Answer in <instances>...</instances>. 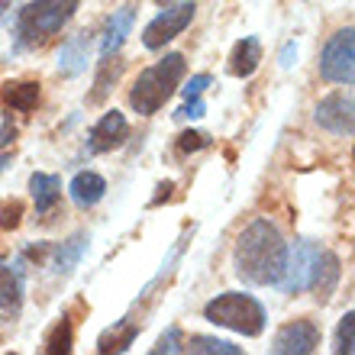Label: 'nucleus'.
<instances>
[{
    "mask_svg": "<svg viewBox=\"0 0 355 355\" xmlns=\"http://www.w3.org/2000/svg\"><path fill=\"white\" fill-rule=\"evenodd\" d=\"M288 265V243L278 233V226L259 216L245 226L236 239L233 268L236 278H243L252 288H278Z\"/></svg>",
    "mask_w": 355,
    "mask_h": 355,
    "instance_id": "nucleus-1",
    "label": "nucleus"
},
{
    "mask_svg": "<svg viewBox=\"0 0 355 355\" xmlns=\"http://www.w3.org/2000/svg\"><path fill=\"white\" fill-rule=\"evenodd\" d=\"M78 7L81 0H29L13 19V49L17 52L42 49L49 39L68 26Z\"/></svg>",
    "mask_w": 355,
    "mask_h": 355,
    "instance_id": "nucleus-2",
    "label": "nucleus"
},
{
    "mask_svg": "<svg viewBox=\"0 0 355 355\" xmlns=\"http://www.w3.org/2000/svg\"><path fill=\"white\" fill-rule=\"evenodd\" d=\"M184 75H187L184 55H181V52H168V55L159 58L155 65L139 71V78H136V85H132V91H130V107L139 113V116L159 113L178 94Z\"/></svg>",
    "mask_w": 355,
    "mask_h": 355,
    "instance_id": "nucleus-3",
    "label": "nucleus"
},
{
    "mask_svg": "<svg viewBox=\"0 0 355 355\" xmlns=\"http://www.w3.org/2000/svg\"><path fill=\"white\" fill-rule=\"evenodd\" d=\"M204 320L214 323V327L233 329L239 336H262L265 323H268V310L259 297L252 294H243V291H226V294H216L210 304L204 307Z\"/></svg>",
    "mask_w": 355,
    "mask_h": 355,
    "instance_id": "nucleus-4",
    "label": "nucleus"
},
{
    "mask_svg": "<svg viewBox=\"0 0 355 355\" xmlns=\"http://www.w3.org/2000/svg\"><path fill=\"white\" fill-rule=\"evenodd\" d=\"M320 75L329 85L352 87L355 81V29H336L320 52Z\"/></svg>",
    "mask_w": 355,
    "mask_h": 355,
    "instance_id": "nucleus-5",
    "label": "nucleus"
},
{
    "mask_svg": "<svg viewBox=\"0 0 355 355\" xmlns=\"http://www.w3.org/2000/svg\"><path fill=\"white\" fill-rule=\"evenodd\" d=\"M194 13H197V3H194V0L165 3V10H162L159 17L152 19L149 26L142 29V46L149 49V52H159V49H165L171 39H178L187 26H191Z\"/></svg>",
    "mask_w": 355,
    "mask_h": 355,
    "instance_id": "nucleus-6",
    "label": "nucleus"
},
{
    "mask_svg": "<svg viewBox=\"0 0 355 355\" xmlns=\"http://www.w3.org/2000/svg\"><path fill=\"white\" fill-rule=\"evenodd\" d=\"M320 252H323V245L313 243V239H297L294 245H288V265H284V278L278 281V288L284 294L310 291L313 271L320 265Z\"/></svg>",
    "mask_w": 355,
    "mask_h": 355,
    "instance_id": "nucleus-7",
    "label": "nucleus"
},
{
    "mask_svg": "<svg viewBox=\"0 0 355 355\" xmlns=\"http://www.w3.org/2000/svg\"><path fill=\"white\" fill-rule=\"evenodd\" d=\"M317 346H320V327L307 317L284 323L271 339V352L275 355H310L317 352Z\"/></svg>",
    "mask_w": 355,
    "mask_h": 355,
    "instance_id": "nucleus-8",
    "label": "nucleus"
},
{
    "mask_svg": "<svg viewBox=\"0 0 355 355\" xmlns=\"http://www.w3.org/2000/svg\"><path fill=\"white\" fill-rule=\"evenodd\" d=\"M313 120H317V126L333 132V136H346L349 139V136H352V94L349 91L327 94V97L317 103Z\"/></svg>",
    "mask_w": 355,
    "mask_h": 355,
    "instance_id": "nucleus-9",
    "label": "nucleus"
},
{
    "mask_svg": "<svg viewBox=\"0 0 355 355\" xmlns=\"http://www.w3.org/2000/svg\"><path fill=\"white\" fill-rule=\"evenodd\" d=\"M130 139V123L120 110H107L101 120L87 132V152L91 155H107V152L120 149L123 142Z\"/></svg>",
    "mask_w": 355,
    "mask_h": 355,
    "instance_id": "nucleus-10",
    "label": "nucleus"
},
{
    "mask_svg": "<svg viewBox=\"0 0 355 355\" xmlns=\"http://www.w3.org/2000/svg\"><path fill=\"white\" fill-rule=\"evenodd\" d=\"M26 300V284H23V268L0 262V323H13L23 313Z\"/></svg>",
    "mask_w": 355,
    "mask_h": 355,
    "instance_id": "nucleus-11",
    "label": "nucleus"
},
{
    "mask_svg": "<svg viewBox=\"0 0 355 355\" xmlns=\"http://www.w3.org/2000/svg\"><path fill=\"white\" fill-rule=\"evenodd\" d=\"M87 62H91V36L87 33H78L68 42H62V49H58V75L65 78L85 75Z\"/></svg>",
    "mask_w": 355,
    "mask_h": 355,
    "instance_id": "nucleus-12",
    "label": "nucleus"
},
{
    "mask_svg": "<svg viewBox=\"0 0 355 355\" xmlns=\"http://www.w3.org/2000/svg\"><path fill=\"white\" fill-rule=\"evenodd\" d=\"M132 23H136V10L132 7L113 10V17L107 19V29H103V39H101V58L120 55L123 42L132 33Z\"/></svg>",
    "mask_w": 355,
    "mask_h": 355,
    "instance_id": "nucleus-13",
    "label": "nucleus"
},
{
    "mask_svg": "<svg viewBox=\"0 0 355 355\" xmlns=\"http://www.w3.org/2000/svg\"><path fill=\"white\" fill-rule=\"evenodd\" d=\"M29 194L36 204V216H49L62 204V178L49 175V171H36L29 178Z\"/></svg>",
    "mask_w": 355,
    "mask_h": 355,
    "instance_id": "nucleus-14",
    "label": "nucleus"
},
{
    "mask_svg": "<svg viewBox=\"0 0 355 355\" xmlns=\"http://www.w3.org/2000/svg\"><path fill=\"white\" fill-rule=\"evenodd\" d=\"M68 194H71L75 207L91 210V207H97L103 200V194H107V181H103V175H97V171H78V175L71 178V184H68Z\"/></svg>",
    "mask_w": 355,
    "mask_h": 355,
    "instance_id": "nucleus-15",
    "label": "nucleus"
},
{
    "mask_svg": "<svg viewBox=\"0 0 355 355\" xmlns=\"http://www.w3.org/2000/svg\"><path fill=\"white\" fill-rule=\"evenodd\" d=\"M262 65V42L255 36H243L230 52V75L233 78H252Z\"/></svg>",
    "mask_w": 355,
    "mask_h": 355,
    "instance_id": "nucleus-16",
    "label": "nucleus"
},
{
    "mask_svg": "<svg viewBox=\"0 0 355 355\" xmlns=\"http://www.w3.org/2000/svg\"><path fill=\"white\" fill-rule=\"evenodd\" d=\"M0 103L13 113H33L39 107V81H3Z\"/></svg>",
    "mask_w": 355,
    "mask_h": 355,
    "instance_id": "nucleus-17",
    "label": "nucleus"
},
{
    "mask_svg": "<svg viewBox=\"0 0 355 355\" xmlns=\"http://www.w3.org/2000/svg\"><path fill=\"white\" fill-rule=\"evenodd\" d=\"M339 278H343V265H339V255L323 249L320 252V265L313 271V281H310V291L317 294V300H327L333 291H336Z\"/></svg>",
    "mask_w": 355,
    "mask_h": 355,
    "instance_id": "nucleus-18",
    "label": "nucleus"
},
{
    "mask_svg": "<svg viewBox=\"0 0 355 355\" xmlns=\"http://www.w3.org/2000/svg\"><path fill=\"white\" fill-rule=\"evenodd\" d=\"M136 336H139V323L136 320H120V323H113L110 329H103L101 336H97V352L101 355L126 352L136 343Z\"/></svg>",
    "mask_w": 355,
    "mask_h": 355,
    "instance_id": "nucleus-19",
    "label": "nucleus"
},
{
    "mask_svg": "<svg viewBox=\"0 0 355 355\" xmlns=\"http://www.w3.org/2000/svg\"><path fill=\"white\" fill-rule=\"evenodd\" d=\"M85 252H87V233H78L71 239H65V243H58L52 249V271L55 275H71L78 268V262L85 259Z\"/></svg>",
    "mask_w": 355,
    "mask_h": 355,
    "instance_id": "nucleus-20",
    "label": "nucleus"
},
{
    "mask_svg": "<svg viewBox=\"0 0 355 355\" xmlns=\"http://www.w3.org/2000/svg\"><path fill=\"white\" fill-rule=\"evenodd\" d=\"M123 75V62L120 55H110V58H101V68H97V78H94V91L87 97V103H103L110 97L113 85L120 81Z\"/></svg>",
    "mask_w": 355,
    "mask_h": 355,
    "instance_id": "nucleus-21",
    "label": "nucleus"
},
{
    "mask_svg": "<svg viewBox=\"0 0 355 355\" xmlns=\"http://www.w3.org/2000/svg\"><path fill=\"white\" fill-rule=\"evenodd\" d=\"M71 346H75V323H71V317H58L55 327L46 333V346H42V352L46 355H68L71 352Z\"/></svg>",
    "mask_w": 355,
    "mask_h": 355,
    "instance_id": "nucleus-22",
    "label": "nucleus"
},
{
    "mask_svg": "<svg viewBox=\"0 0 355 355\" xmlns=\"http://www.w3.org/2000/svg\"><path fill=\"white\" fill-rule=\"evenodd\" d=\"M184 352H194V355H239L243 349L226 343V339H216V336H191L184 339Z\"/></svg>",
    "mask_w": 355,
    "mask_h": 355,
    "instance_id": "nucleus-23",
    "label": "nucleus"
},
{
    "mask_svg": "<svg viewBox=\"0 0 355 355\" xmlns=\"http://www.w3.org/2000/svg\"><path fill=\"white\" fill-rule=\"evenodd\" d=\"M352 336H355V313L349 310L346 317L339 320V327H336V346H333V349H336L339 355H352V343H355Z\"/></svg>",
    "mask_w": 355,
    "mask_h": 355,
    "instance_id": "nucleus-24",
    "label": "nucleus"
},
{
    "mask_svg": "<svg viewBox=\"0 0 355 355\" xmlns=\"http://www.w3.org/2000/svg\"><path fill=\"white\" fill-rule=\"evenodd\" d=\"M152 352H184V333H181V327H168L165 333L159 336V343L152 346Z\"/></svg>",
    "mask_w": 355,
    "mask_h": 355,
    "instance_id": "nucleus-25",
    "label": "nucleus"
},
{
    "mask_svg": "<svg viewBox=\"0 0 355 355\" xmlns=\"http://www.w3.org/2000/svg\"><path fill=\"white\" fill-rule=\"evenodd\" d=\"M19 220H23V200L10 197L7 204L0 207V230H17Z\"/></svg>",
    "mask_w": 355,
    "mask_h": 355,
    "instance_id": "nucleus-26",
    "label": "nucleus"
},
{
    "mask_svg": "<svg viewBox=\"0 0 355 355\" xmlns=\"http://www.w3.org/2000/svg\"><path fill=\"white\" fill-rule=\"evenodd\" d=\"M210 146V136L207 132H194V130H187L178 136V152H197V149H207Z\"/></svg>",
    "mask_w": 355,
    "mask_h": 355,
    "instance_id": "nucleus-27",
    "label": "nucleus"
},
{
    "mask_svg": "<svg viewBox=\"0 0 355 355\" xmlns=\"http://www.w3.org/2000/svg\"><path fill=\"white\" fill-rule=\"evenodd\" d=\"M207 113L204 97H184V107L175 113V120H200Z\"/></svg>",
    "mask_w": 355,
    "mask_h": 355,
    "instance_id": "nucleus-28",
    "label": "nucleus"
},
{
    "mask_svg": "<svg viewBox=\"0 0 355 355\" xmlns=\"http://www.w3.org/2000/svg\"><path fill=\"white\" fill-rule=\"evenodd\" d=\"M210 85H214V78L207 75V71H200V75L187 78V81H184V87H178V91L184 94V97H200V94H204Z\"/></svg>",
    "mask_w": 355,
    "mask_h": 355,
    "instance_id": "nucleus-29",
    "label": "nucleus"
},
{
    "mask_svg": "<svg viewBox=\"0 0 355 355\" xmlns=\"http://www.w3.org/2000/svg\"><path fill=\"white\" fill-rule=\"evenodd\" d=\"M294 62H297V42H288V46L281 49L278 65L284 68V71H291V68H294Z\"/></svg>",
    "mask_w": 355,
    "mask_h": 355,
    "instance_id": "nucleus-30",
    "label": "nucleus"
},
{
    "mask_svg": "<svg viewBox=\"0 0 355 355\" xmlns=\"http://www.w3.org/2000/svg\"><path fill=\"white\" fill-rule=\"evenodd\" d=\"M13 139H17V126H13V123H10V116H7V120H3V126H0V149H7Z\"/></svg>",
    "mask_w": 355,
    "mask_h": 355,
    "instance_id": "nucleus-31",
    "label": "nucleus"
},
{
    "mask_svg": "<svg viewBox=\"0 0 355 355\" xmlns=\"http://www.w3.org/2000/svg\"><path fill=\"white\" fill-rule=\"evenodd\" d=\"M155 191H159V194H155V197H152V200H149V207H159L162 200H168V197H171V191H175V181H162V184L155 187Z\"/></svg>",
    "mask_w": 355,
    "mask_h": 355,
    "instance_id": "nucleus-32",
    "label": "nucleus"
},
{
    "mask_svg": "<svg viewBox=\"0 0 355 355\" xmlns=\"http://www.w3.org/2000/svg\"><path fill=\"white\" fill-rule=\"evenodd\" d=\"M10 7H13V0H0V26L7 23V17H10Z\"/></svg>",
    "mask_w": 355,
    "mask_h": 355,
    "instance_id": "nucleus-33",
    "label": "nucleus"
},
{
    "mask_svg": "<svg viewBox=\"0 0 355 355\" xmlns=\"http://www.w3.org/2000/svg\"><path fill=\"white\" fill-rule=\"evenodd\" d=\"M10 162H13V155H10V152H7V155H0V171H7Z\"/></svg>",
    "mask_w": 355,
    "mask_h": 355,
    "instance_id": "nucleus-34",
    "label": "nucleus"
},
{
    "mask_svg": "<svg viewBox=\"0 0 355 355\" xmlns=\"http://www.w3.org/2000/svg\"><path fill=\"white\" fill-rule=\"evenodd\" d=\"M155 3H159V7H165V3H175V0H155Z\"/></svg>",
    "mask_w": 355,
    "mask_h": 355,
    "instance_id": "nucleus-35",
    "label": "nucleus"
}]
</instances>
